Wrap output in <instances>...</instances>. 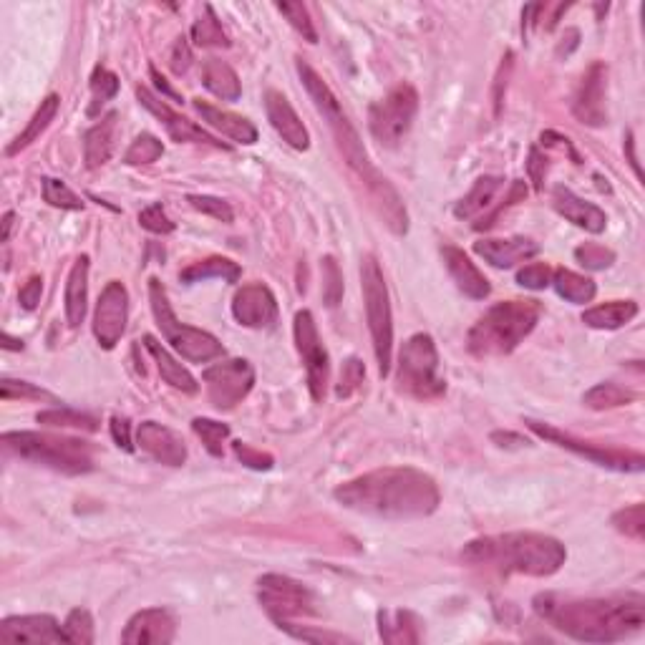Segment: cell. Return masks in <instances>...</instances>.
I'll use <instances>...</instances> for the list:
<instances>
[{"mask_svg": "<svg viewBox=\"0 0 645 645\" xmlns=\"http://www.w3.org/2000/svg\"><path fill=\"white\" fill-rule=\"evenodd\" d=\"M295 346H298L300 358L305 363V376H308V389L313 401L326 399L328 378H331V358H328L326 346L320 341L318 326L310 310H298L293 323Z\"/></svg>", "mask_w": 645, "mask_h": 645, "instance_id": "obj_13", "label": "cell"}, {"mask_svg": "<svg viewBox=\"0 0 645 645\" xmlns=\"http://www.w3.org/2000/svg\"><path fill=\"white\" fill-rule=\"evenodd\" d=\"M419 114V94L411 84H399L368 109V129L381 147H396L409 134Z\"/></svg>", "mask_w": 645, "mask_h": 645, "instance_id": "obj_10", "label": "cell"}, {"mask_svg": "<svg viewBox=\"0 0 645 645\" xmlns=\"http://www.w3.org/2000/svg\"><path fill=\"white\" fill-rule=\"evenodd\" d=\"M502 187H504L502 177H479L477 182H474V187L469 189V195L457 202L454 215H457L459 220H472V217L484 215V210L492 207L494 197H497V192Z\"/></svg>", "mask_w": 645, "mask_h": 645, "instance_id": "obj_33", "label": "cell"}, {"mask_svg": "<svg viewBox=\"0 0 645 645\" xmlns=\"http://www.w3.org/2000/svg\"><path fill=\"white\" fill-rule=\"evenodd\" d=\"M572 114L580 124L593 126V129L608 124V66L603 61L590 63L577 84Z\"/></svg>", "mask_w": 645, "mask_h": 645, "instance_id": "obj_15", "label": "cell"}, {"mask_svg": "<svg viewBox=\"0 0 645 645\" xmlns=\"http://www.w3.org/2000/svg\"><path fill=\"white\" fill-rule=\"evenodd\" d=\"M139 225L144 230L154 232V235H169V232H174V222L169 220L162 205H149L147 210L139 212Z\"/></svg>", "mask_w": 645, "mask_h": 645, "instance_id": "obj_54", "label": "cell"}, {"mask_svg": "<svg viewBox=\"0 0 645 645\" xmlns=\"http://www.w3.org/2000/svg\"><path fill=\"white\" fill-rule=\"evenodd\" d=\"M3 643H69L53 615H13L0 623Z\"/></svg>", "mask_w": 645, "mask_h": 645, "instance_id": "obj_19", "label": "cell"}, {"mask_svg": "<svg viewBox=\"0 0 645 645\" xmlns=\"http://www.w3.org/2000/svg\"><path fill=\"white\" fill-rule=\"evenodd\" d=\"M91 91H94L96 104H104V101L114 99L119 94V76L111 74L104 66H96L94 76H91Z\"/></svg>", "mask_w": 645, "mask_h": 645, "instance_id": "obj_53", "label": "cell"}, {"mask_svg": "<svg viewBox=\"0 0 645 645\" xmlns=\"http://www.w3.org/2000/svg\"><path fill=\"white\" fill-rule=\"evenodd\" d=\"M169 66H172V71L177 76L187 74V71H189V66H192V48H189L187 38H179V41L174 43L172 58H169Z\"/></svg>", "mask_w": 645, "mask_h": 645, "instance_id": "obj_57", "label": "cell"}, {"mask_svg": "<svg viewBox=\"0 0 645 645\" xmlns=\"http://www.w3.org/2000/svg\"><path fill=\"white\" fill-rule=\"evenodd\" d=\"M257 595L273 623L315 613L313 593L288 575H263L257 580Z\"/></svg>", "mask_w": 645, "mask_h": 645, "instance_id": "obj_12", "label": "cell"}, {"mask_svg": "<svg viewBox=\"0 0 645 645\" xmlns=\"http://www.w3.org/2000/svg\"><path fill=\"white\" fill-rule=\"evenodd\" d=\"M378 633H381L383 643L391 645L421 643L424 623L411 610H381L378 613Z\"/></svg>", "mask_w": 645, "mask_h": 645, "instance_id": "obj_29", "label": "cell"}, {"mask_svg": "<svg viewBox=\"0 0 645 645\" xmlns=\"http://www.w3.org/2000/svg\"><path fill=\"white\" fill-rule=\"evenodd\" d=\"M525 197H527V184L522 182V179H514V182H509V192H507V197L502 200V205L494 207V210L489 212V215H484L474 227H477V230H487V227L494 225V220H497V217L502 215L507 207L517 205V202H525Z\"/></svg>", "mask_w": 645, "mask_h": 645, "instance_id": "obj_51", "label": "cell"}, {"mask_svg": "<svg viewBox=\"0 0 645 645\" xmlns=\"http://www.w3.org/2000/svg\"><path fill=\"white\" fill-rule=\"evenodd\" d=\"M63 633H66V640H69V643H79V645L94 643V618H91L89 610L84 608L71 610L66 623H63Z\"/></svg>", "mask_w": 645, "mask_h": 645, "instance_id": "obj_43", "label": "cell"}, {"mask_svg": "<svg viewBox=\"0 0 645 645\" xmlns=\"http://www.w3.org/2000/svg\"><path fill=\"white\" fill-rule=\"evenodd\" d=\"M58 104H61V99H58V94H48L46 99L41 101V106L36 109V114L31 116V121H28V126L23 129V134H18L16 139H13V144H8L6 154L8 157H13V154H18L21 149L31 147L33 142H36L38 137H41L43 132H46L48 126H51V121L56 119L58 114Z\"/></svg>", "mask_w": 645, "mask_h": 645, "instance_id": "obj_34", "label": "cell"}, {"mask_svg": "<svg viewBox=\"0 0 645 645\" xmlns=\"http://www.w3.org/2000/svg\"><path fill=\"white\" fill-rule=\"evenodd\" d=\"M202 84L210 94H215L222 101H237L242 96V86L235 69L230 63L220 61V58H207L202 63Z\"/></svg>", "mask_w": 645, "mask_h": 645, "instance_id": "obj_31", "label": "cell"}, {"mask_svg": "<svg viewBox=\"0 0 645 645\" xmlns=\"http://www.w3.org/2000/svg\"><path fill=\"white\" fill-rule=\"evenodd\" d=\"M535 610L552 628L583 643H618L645 625V600L638 593L585 600L545 593L535 598Z\"/></svg>", "mask_w": 645, "mask_h": 645, "instance_id": "obj_2", "label": "cell"}, {"mask_svg": "<svg viewBox=\"0 0 645 645\" xmlns=\"http://www.w3.org/2000/svg\"><path fill=\"white\" fill-rule=\"evenodd\" d=\"M338 504L381 520H419L436 512L439 487L414 467H383L341 484L333 492Z\"/></svg>", "mask_w": 645, "mask_h": 645, "instance_id": "obj_1", "label": "cell"}, {"mask_svg": "<svg viewBox=\"0 0 645 645\" xmlns=\"http://www.w3.org/2000/svg\"><path fill=\"white\" fill-rule=\"evenodd\" d=\"M278 625L280 630H285V633H290L293 638L298 640H308V643H351V638H346V635L341 633H326V630H310V628H295L290 620H280Z\"/></svg>", "mask_w": 645, "mask_h": 645, "instance_id": "obj_52", "label": "cell"}, {"mask_svg": "<svg viewBox=\"0 0 645 645\" xmlns=\"http://www.w3.org/2000/svg\"><path fill=\"white\" fill-rule=\"evenodd\" d=\"M111 436H114L116 446L124 451H132V429H129V421L121 419V416H114L111 419Z\"/></svg>", "mask_w": 645, "mask_h": 645, "instance_id": "obj_59", "label": "cell"}, {"mask_svg": "<svg viewBox=\"0 0 645 645\" xmlns=\"http://www.w3.org/2000/svg\"><path fill=\"white\" fill-rule=\"evenodd\" d=\"M149 303H152L154 320H157L162 336L167 338V343H172L174 351L182 358H187L189 363H207L225 353L222 343L217 341L212 333L179 323V318L172 310V303H169L167 288H164L157 278L149 280Z\"/></svg>", "mask_w": 645, "mask_h": 645, "instance_id": "obj_8", "label": "cell"}, {"mask_svg": "<svg viewBox=\"0 0 645 645\" xmlns=\"http://www.w3.org/2000/svg\"><path fill=\"white\" fill-rule=\"evenodd\" d=\"M38 424L46 426H56V429H81V431H99V419L91 414H81V411L74 409H48V411H38L36 414Z\"/></svg>", "mask_w": 645, "mask_h": 645, "instance_id": "obj_37", "label": "cell"}, {"mask_svg": "<svg viewBox=\"0 0 645 645\" xmlns=\"http://www.w3.org/2000/svg\"><path fill=\"white\" fill-rule=\"evenodd\" d=\"M13 220H16V215H13V212H6V215H3V235H0V240H3V242L11 240Z\"/></svg>", "mask_w": 645, "mask_h": 645, "instance_id": "obj_63", "label": "cell"}, {"mask_svg": "<svg viewBox=\"0 0 645 645\" xmlns=\"http://www.w3.org/2000/svg\"><path fill=\"white\" fill-rule=\"evenodd\" d=\"M341 295H343L341 268H338V263L333 260V257H323V298H326V303L333 308V305H338Z\"/></svg>", "mask_w": 645, "mask_h": 645, "instance_id": "obj_50", "label": "cell"}, {"mask_svg": "<svg viewBox=\"0 0 645 645\" xmlns=\"http://www.w3.org/2000/svg\"><path fill=\"white\" fill-rule=\"evenodd\" d=\"M129 320V293L119 280H111L99 295L94 313V336L101 348L111 351L121 341Z\"/></svg>", "mask_w": 645, "mask_h": 645, "instance_id": "obj_16", "label": "cell"}, {"mask_svg": "<svg viewBox=\"0 0 645 645\" xmlns=\"http://www.w3.org/2000/svg\"><path fill=\"white\" fill-rule=\"evenodd\" d=\"M474 252L484 257V263L494 265L499 270L514 268V265L527 263L540 252V245L530 237H507V240H479L474 242Z\"/></svg>", "mask_w": 645, "mask_h": 645, "instance_id": "obj_24", "label": "cell"}, {"mask_svg": "<svg viewBox=\"0 0 645 645\" xmlns=\"http://www.w3.org/2000/svg\"><path fill=\"white\" fill-rule=\"evenodd\" d=\"M635 315H638V303H633V300H610V303L585 310L583 323L590 328H598V331H618V328L628 326Z\"/></svg>", "mask_w": 645, "mask_h": 645, "instance_id": "obj_32", "label": "cell"}, {"mask_svg": "<svg viewBox=\"0 0 645 645\" xmlns=\"http://www.w3.org/2000/svg\"><path fill=\"white\" fill-rule=\"evenodd\" d=\"M144 348H147L149 356H152L154 363H157V371H159V376H162L164 383H169L172 389L182 391V394H187V396H195L197 391H200V383H197V378L192 376V373H189L187 368L177 361V358L169 356V351L157 341V338L144 336Z\"/></svg>", "mask_w": 645, "mask_h": 645, "instance_id": "obj_28", "label": "cell"}, {"mask_svg": "<svg viewBox=\"0 0 645 645\" xmlns=\"http://www.w3.org/2000/svg\"><path fill=\"white\" fill-rule=\"evenodd\" d=\"M527 167H530V177L532 182H535V187L542 189V179H545V159H542L540 149H530V162H527Z\"/></svg>", "mask_w": 645, "mask_h": 645, "instance_id": "obj_60", "label": "cell"}, {"mask_svg": "<svg viewBox=\"0 0 645 645\" xmlns=\"http://www.w3.org/2000/svg\"><path fill=\"white\" fill-rule=\"evenodd\" d=\"M527 429L535 431L537 436L542 439L552 441V444L562 446V449L572 451L577 457L588 459V462L598 464V467L605 469H615V472H643L645 467V457L640 451H618V449H603L598 444H590V441L575 439L567 431L555 429V426L545 424V421H535V419H525Z\"/></svg>", "mask_w": 645, "mask_h": 645, "instance_id": "obj_11", "label": "cell"}, {"mask_svg": "<svg viewBox=\"0 0 645 645\" xmlns=\"http://www.w3.org/2000/svg\"><path fill=\"white\" fill-rule=\"evenodd\" d=\"M164 154V144L159 142L154 134H139L124 154V164L129 167H144V164H154Z\"/></svg>", "mask_w": 645, "mask_h": 645, "instance_id": "obj_40", "label": "cell"}, {"mask_svg": "<svg viewBox=\"0 0 645 645\" xmlns=\"http://www.w3.org/2000/svg\"><path fill=\"white\" fill-rule=\"evenodd\" d=\"M174 635H177L174 615L164 608H147L129 618L124 633H121V640L129 645H167L172 643Z\"/></svg>", "mask_w": 645, "mask_h": 645, "instance_id": "obj_21", "label": "cell"}, {"mask_svg": "<svg viewBox=\"0 0 645 645\" xmlns=\"http://www.w3.org/2000/svg\"><path fill=\"white\" fill-rule=\"evenodd\" d=\"M187 202L192 207H195L197 212H202V215L207 217H215V220L225 222V225H230L232 220H235V212H232L230 202L220 200V197H210V195H189Z\"/></svg>", "mask_w": 645, "mask_h": 645, "instance_id": "obj_48", "label": "cell"}, {"mask_svg": "<svg viewBox=\"0 0 645 645\" xmlns=\"http://www.w3.org/2000/svg\"><path fill=\"white\" fill-rule=\"evenodd\" d=\"M265 111H268V121L273 124V129L283 137V142L288 147L298 149V152H305L310 147L308 129L300 121L298 111L293 109L288 96L275 89H268L265 91Z\"/></svg>", "mask_w": 645, "mask_h": 645, "instance_id": "obj_22", "label": "cell"}, {"mask_svg": "<svg viewBox=\"0 0 645 645\" xmlns=\"http://www.w3.org/2000/svg\"><path fill=\"white\" fill-rule=\"evenodd\" d=\"M552 205L555 210L565 217L567 222H572L580 230L590 232V235H600L608 227V215L600 210L593 202H585L583 197H577L572 189L555 187L552 189Z\"/></svg>", "mask_w": 645, "mask_h": 645, "instance_id": "obj_23", "label": "cell"}, {"mask_svg": "<svg viewBox=\"0 0 645 645\" xmlns=\"http://www.w3.org/2000/svg\"><path fill=\"white\" fill-rule=\"evenodd\" d=\"M540 315L542 305L537 300H507L492 305L469 331V351L479 358L507 356L535 331Z\"/></svg>", "mask_w": 645, "mask_h": 645, "instance_id": "obj_5", "label": "cell"}, {"mask_svg": "<svg viewBox=\"0 0 645 645\" xmlns=\"http://www.w3.org/2000/svg\"><path fill=\"white\" fill-rule=\"evenodd\" d=\"M207 386V399L215 409L227 411L235 409L242 399L255 386V368L245 358H232V361H222L217 366H210L202 376Z\"/></svg>", "mask_w": 645, "mask_h": 645, "instance_id": "obj_14", "label": "cell"}, {"mask_svg": "<svg viewBox=\"0 0 645 645\" xmlns=\"http://www.w3.org/2000/svg\"><path fill=\"white\" fill-rule=\"evenodd\" d=\"M3 348H8V351H21L23 343L16 341V338L8 336V333H3Z\"/></svg>", "mask_w": 645, "mask_h": 645, "instance_id": "obj_64", "label": "cell"}, {"mask_svg": "<svg viewBox=\"0 0 645 645\" xmlns=\"http://www.w3.org/2000/svg\"><path fill=\"white\" fill-rule=\"evenodd\" d=\"M363 378H366V368H363V363L358 361V358H348V361L343 363L341 383H338V389H336L338 399H348L351 394H356V391L361 389Z\"/></svg>", "mask_w": 645, "mask_h": 645, "instance_id": "obj_49", "label": "cell"}, {"mask_svg": "<svg viewBox=\"0 0 645 645\" xmlns=\"http://www.w3.org/2000/svg\"><path fill=\"white\" fill-rule=\"evenodd\" d=\"M192 38H195L197 46L202 48H227L230 46V38L222 31V23L217 21L212 6H205V16L192 26Z\"/></svg>", "mask_w": 645, "mask_h": 645, "instance_id": "obj_39", "label": "cell"}, {"mask_svg": "<svg viewBox=\"0 0 645 645\" xmlns=\"http://www.w3.org/2000/svg\"><path fill=\"white\" fill-rule=\"evenodd\" d=\"M232 315L245 328H268L278 320V300L268 285H242L232 298Z\"/></svg>", "mask_w": 645, "mask_h": 645, "instance_id": "obj_18", "label": "cell"}, {"mask_svg": "<svg viewBox=\"0 0 645 645\" xmlns=\"http://www.w3.org/2000/svg\"><path fill=\"white\" fill-rule=\"evenodd\" d=\"M517 283L530 290H545L552 285V270L545 263H530L517 273Z\"/></svg>", "mask_w": 645, "mask_h": 645, "instance_id": "obj_55", "label": "cell"}, {"mask_svg": "<svg viewBox=\"0 0 645 645\" xmlns=\"http://www.w3.org/2000/svg\"><path fill=\"white\" fill-rule=\"evenodd\" d=\"M469 565H489L502 572L530 577H552L562 570L567 550L560 540L540 532H509L497 537H479L462 550Z\"/></svg>", "mask_w": 645, "mask_h": 645, "instance_id": "obj_3", "label": "cell"}, {"mask_svg": "<svg viewBox=\"0 0 645 645\" xmlns=\"http://www.w3.org/2000/svg\"><path fill=\"white\" fill-rule=\"evenodd\" d=\"M613 527L623 532L630 540H643L645 537V504H630V507L618 509L613 514Z\"/></svg>", "mask_w": 645, "mask_h": 645, "instance_id": "obj_42", "label": "cell"}, {"mask_svg": "<svg viewBox=\"0 0 645 645\" xmlns=\"http://www.w3.org/2000/svg\"><path fill=\"white\" fill-rule=\"evenodd\" d=\"M149 76H152L154 79V84H157V89L162 91V94H167V96H172V99H179L177 96V91L172 89V86L167 84V79H162V74H159L157 69H154V66H149Z\"/></svg>", "mask_w": 645, "mask_h": 645, "instance_id": "obj_61", "label": "cell"}, {"mask_svg": "<svg viewBox=\"0 0 645 645\" xmlns=\"http://www.w3.org/2000/svg\"><path fill=\"white\" fill-rule=\"evenodd\" d=\"M192 429H195V434L200 436L202 444H205V449L210 451L212 457H222V444L230 436V426L212 419H195L192 421Z\"/></svg>", "mask_w": 645, "mask_h": 645, "instance_id": "obj_44", "label": "cell"}, {"mask_svg": "<svg viewBox=\"0 0 645 645\" xmlns=\"http://www.w3.org/2000/svg\"><path fill=\"white\" fill-rule=\"evenodd\" d=\"M43 200L51 207H58V210H84V200L76 195L74 189L53 177L43 179Z\"/></svg>", "mask_w": 645, "mask_h": 645, "instance_id": "obj_41", "label": "cell"}, {"mask_svg": "<svg viewBox=\"0 0 645 645\" xmlns=\"http://www.w3.org/2000/svg\"><path fill=\"white\" fill-rule=\"evenodd\" d=\"M137 99L142 101V106L147 111H152L154 116L159 119V124L167 129L169 137L174 139V142L179 144H210V147H222L227 149V144L217 142L212 134H207L202 126H197L195 121H189L187 116L177 114V111L172 109V106L167 104V101L157 99V96L152 94V91L147 89V86H137Z\"/></svg>", "mask_w": 645, "mask_h": 645, "instance_id": "obj_17", "label": "cell"}, {"mask_svg": "<svg viewBox=\"0 0 645 645\" xmlns=\"http://www.w3.org/2000/svg\"><path fill=\"white\" fill-rule=\"evenodd\" d=\"M278 11L288 18L290 26H293L305 41L318 43V31H315L313 21H310V13L305 3H278Z\"/></svg>", "mask_w": 645, "mask_h": 645, "instance_id": "obj_45", "label": "cell"}, {"mask_svg": "<svg viewBox=\"0 0 645 645\" xmlns=\"http://www.w3.org/2000/svg\"><path fill=\"white\" fill-rule=\"evenodd\" d=\"M137 444L144 454L167 467H182L187 462V444L177 431L157 421H144L137 429Z\"/></svg>", "mask_w": 645, "mask_h": 645, "instance_id": "obj_20", "label": "cell"}, {"mask_svg": "<svg viewBox=\"0 0 645 645\" xmlns=\"http://www.w3.org/2000/svg\"><path fill=\"white\" fill-rule=\"evenodd\" d=\"M41 293H43V278L41 275H33V278H28V283L23 285L21 293H18V303H21V308L33 310L38 303H41Z\"/></svg>", "mask_w": 645, "mask_h": 645, "instance_id": "obj_58", "label": "cell"}, {"mask_svg": "<svg viewBox=\"0 0 645 645\" xmlns=\"http://www.w3.org/2000/svg\"><path fill=\"white\" fill-rule=\"evenodd\" d=\"M396 381L404 394L414 399L429 401L439 399L446 391V381L441 376V363L436 343L429 333H416L404 343L399 353V371Z\"/></svg>", "mask_w": 645, "mask_h": 645, "instance_id": "obj_9", "label": "cell"}, {"mask_svg": "<svg viewBox=\"0 0 645 645\" xmlns=\"http://www.w3.org/2000/svg\"><path fill=\"white\" fill-rule=\"evenodd\" d=\"M89 308V257H76L66 280V320L71 328H79Z\"/></svg>", "mask_w": 645, "mask_h": 645, "instance_id": "obj_30", "label": "cell"}, {"mask_svg": "<svg viewBox=\"0 0 645 645\" xmlns=\"http://www.w3.org/2000/svg\"><path fill=\"white\" fill-rule=\"evenodd\" d=\"M361 290L378 373L389 376L391 356H394V315H391L389 288H386V280H383V273L373 255H366L361 260Z\"/></svg>", "mask_w": 645, "mask_h": 645, "instance_id": "obj_7", "label": "cell"}, {"mask_svg": "<svg viewBox=\"0 0 645 645\" xmlns=\"http://www.w3.org/2000/svg\"><path fill=\"white\" fill-rule=\"evenodd\" d=\"M577 263L588 270H605L615 263V252L608 250L605 245H598V242H588V245H580L575 250Z\"/></svg>", "mask_w": 645, "mask_h": 645, "instance_id": "obj_47", "label": "cell"}, {"mask_svg": "<svg viewBox=\"0 0 645 645\" xmlns=\"http://www.w3.org/2000/svg\"><path fill=\"white\" fill-rule=\"evenodd\" d=\"M192 106H195V111L202 116V121H205L207 126H212V129L222 132L225 137H230L232 142H237V144H255L257 142L255 124H252L250 119H245V116H237V114H232V111L217 109V106L207 104V101H202V99L192 101Z\"/></svg>", "mask_w": 645, "mask_h": 645, "instance_id": "obj_26", "label": "cell"}, {"mask_svg": "<svg viewBox=\"0 0 645 645\" xmlns=\"http://www.w3.org/2000/svg\"><path fill=\"white\" fill-rule=\"evenodd\" d=\"M625 149H628V159H630V167H633V172L638 174L640 179V167H638V159H635V152H633V134H628L625 137Z\"/></svg>", "mask_w": 645, "mask_h": 645, "instance_id": "obj_62", "label": "cell"}, {"mask_svg": "<svg viewBox=\"0 0 645 645\" xmlns=\"http://www.w3.org/2000/svg\"><path fill=\"white\" fill-rule=\"evenodd\" d=\"M0 441L3 449L16 457L41 464L53 472L69 474V477L94 472V446L89 441L38 434V431H8Z\"/></svg>", "mask_w": 645, "mask_h": 645, "instance_id": "obj_6", "label": "cell"}, {"mask_svg": "<svg viewBox=\"0 0 645 645\" xmlns=\"http://www.w3.org/2000/svg\"><path fill=\"white\" fill-rule=\"evenodd\" d=\"M295 66H298L300 81H303V86L308 89L315 109H318V114L326 119V124L331 126L333 139H336L338 149H341V154L346 157L348 167L356 169L358 177L366 182L368 192H371V197H373V202L378 205V210L386 205H391L399 192L391 187L389 179L381 177V174L373 169L371 159H368V154H366V147H363L361 137H358V132L353 129L351 121H348V116H346V111H343L338 96L333 94L331 86H328L326 81L320 79L318 71H315L308 61L298 58V61H295Z\"/></svg>", "mask_w": 645, "mask_h": 645, "instance_id": "obj_4", "label": "cell"}, {"mask_svg": "<svg viewBox=\"0 0 645 645\" xmlns=\"http://www.w3.org/2000/svg\"><path fill=\"white\" fill-rule=\"evenodd\" d=\"M552 285H555L560 298H565L567 303H575V305L590 303V300L595 298V293H598L595 280L585 278V275L580 273H572V270H565V268L552 273Z\"/></svg>", "mask_w": 645, "mask_h": 645, "instance_id": "obj_36", "label": "cell"}, {"mask_svg": "<svg viewBox=\"0 0 645 645\" xmlns=\"http://www.w3.org/2000/svg\"><path fill=\"white\" fill-rule=\"evenodd\" d=\"M441 257H444V265L446 270H449L451 280L457 283V288L462 290L464 295H469L472 300L489 298L492 285H489V280L484 278L482 270L469 260L467 252L459 250V247L454 245H446L441 247Z\"/></svg>", "mask_w": 645, "mask_h": 645, "instance_id": "obj_25", "label": "cell"}, {"mask_svg": "<svg viewBox=\"0 0 645 645\" xmlns=\"http://www.w3.org/2000/svg\"><path fill=\"white\" fill-rule=\"evenodd\" d=\"M242 275L240 265L227 260V257H207V260H200V263L189 265V268L182 270V283L192 285V283H205L210 278H220L227 280V283H237Z\"/></svg>", "mask_w": 645, "mask_h": 645, "instance_id": "obj_35", "label": "cell"}, {"mask_svg": "<svg viewBox=\"0 0 645 645\" xmlns=\"http://www.w3.org/2000/svg\"><path fill=\"white\" fill-rule=\"evenodd\" d=\"M116 137H119V114L109 111L99 124H94L84 134V162L89 169L104 167L116 149Z\"/></svg>", "mask_w": 645, "mask_h": 645, "instance_id": "obj_27", "label": "cell"}, {"mask_svg": "<svg viewBox=\"0 0 645 645\" xmlns=\"http://www.w3.org/2000/svg\"><path fill=\"white\" fill-rule=\"evenodd\" d=\"M232 451H235V457L240 459L245 467L257 469V472H268V469H273L275 464V459L270 457V454L252 449L250 444H242V441H235V444H232Z\"/></svg>", "mask_w": 645, "mask_h": 645, "instance_id": "obj_56", "label": "cell"}, {"mask_svg": "<svg viewBox=\"0 0 645 645\" xmlns=\"http://www.w3.org/2000/svg\"><path fill=\"white\" fill-rule=\"evenodd\" d=\"M0 399L11 401V399H33V401H51L56 404V396H51L48 391L38 389L28 381H13V378H3L0 381Z\"/></svg>", "mask_w": 645, "mask_h": 645, "instance_id": "obj_46", "label": "cell"}, {"mask_svg": "<svg viewBox=\"0 0 645 645\" xmlns=\"http://www.w3.org/2000/svg\"><path fill=\"white\" fill-rule=\"evenodd\" d=\"M630 401H635V394L618 386V383H598L595 389H590L585 394V406H590L595 411L615 409V406H625Z\"/></svg>", "mask_w": 645, "mask_h": 645, "instance_id": "obj_38", "label": "cell"}]
</instances>
